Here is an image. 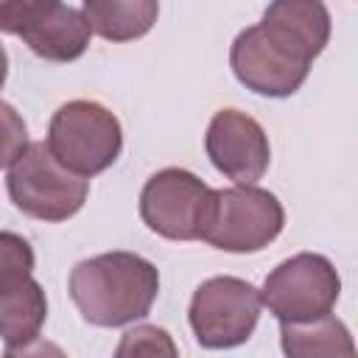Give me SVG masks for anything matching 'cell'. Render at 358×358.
I'll return each instance as SVG.
<instances>
[{"label": "cell", "mask_w": 358, "mask_h": 358, "mask_svg": "<svg viewBox=\"0 0 358 358\" xmlns=\"http://www.w3.org/2000/svg\"><path fill=\"white\" fill-rule=\"evenodd\" d=\"M330 39V14L316 0H280L241 31L229 50L238 81L268 98L294 95Z\"/></svg>", "instance_id": "1"}, {"label": "cell", "mask_w": 358, "mask_h": 358, "mask_svg": "<svg viewBox=\"0 0 358 358\" xmlns=\"http://www.w3.org/2000/svg\"><path fill=\"white\" fill-rule=\"evenodd\" d=\"M157 291L154 263L131 252H106L70 271V296L81 316L98 327H120L148 316Z\"/></svg>", "instance_id": "2"}, {"label": "cell", "mask_w": 358, "mask_h": 358, "mask_svg": "<svg viewBox=\"0 0 358 358\" xmlns=\"http://www.w3.org/2000/svg\"><path fill=\"white\" fill-rule=\"evenodd\" d=\"M45 145L70 173L90 179L117 159L123 131L106 106L95 101H70L53 112Z\"/></svg>", "instance_id": "3"}, {"label": "cell", "mask_w": 358, "mask_h": 358, "mask_svg": "<svg viewBox=\"0 0 358 358\" xmlns=\"http://www.w3.org/2000/svg\"><path fill=\"white\" fill-rule=\"evenodd\" d=\"M8 196L31 218L64 221L76 215L87 201V179L70 173L45 143H28V148L8 165Z\"/></svg>", "instance_id": "4"}, {"label": "cell", "mask_w": 358, "mask_h": 358, "mask_svg": "<svg viewBox=\"0 0 358 358\" xmlns=\"http://www.w3.org/2000/svg\"><path fill=\"white\" fill-rule=\"evenodd\" d=\"M282 224L285 213L274 193L235 185L213 190L201 241L224 252H260L282 232Z\"/></svg>", "instance_id": "5"}, {"label": "cell", "mask_w": 358, "mask_h": 358, "mask_svg": "<svg viewBox=\"0 0 358 358\" xmlns=\"http://www.w3.org/2000/svg\"><path fill=\"white\" fill-rule=\"evenodd\" d=\"M341 294V280L333 263L322 255L302 252L282 260L263 282L260 305L280 319V324H299L322 319L333 310Z\"/></svg>", "instance_id": "6"}, {"label": "cell", "mask_w": 358, "mask_h": 358, "mask_svg": "<svg viewBox=\"0 0 358 358\" xmlns=\"http://www.w3.org/2000/svg\"><path fill=\"white\" fill-rule=\"evenodd\" d=\"M260 316V291L238 277H213L201 282L190 299V327L207 350H229L243 344Z\"/></svg>", "instance_id": "7"}, {"label": "cell", "mask_w": 358, "mask_h": 358, "mask_svg": "<svg viewBox=\"0 0 358 358\" xmlns=\"http://www.w3.org/2000/svg\"><path fill=\"white\" fill-rule=\"evenodd\" d=\"M0 31L22 36V42L48 62L78 59L92 36L81 8L53 0H0Z\"/></svg>", "instance_id": "8"}, {"label": "cell", "mask_w": 358, "mask_h": 358, "mask_svg": "<svg viewBox=\"0 0 358 358\" xmlns=\"http://www.w3.org/2000/svg\"><path fill=\"white\" fill-rule=\"evenodd\" d=\"M213 187L182 168L154 173L140 193V215L148 229L171 241H196L210 215Z\"/></svg>", "instance_id": "9"}, {"label": "cell", "mask_w": 358, "mask_h": 358, "mask_svg": "<svg viewBox=\"0 0 358 358\" xmlns=\"http://www.w3.org/2000/svg\"><path fill=\"white\" fill-rule=\"evenodd\" d=\"M204 145L213 165L241 187L255 185L271 159L263 126L238 109H221L213 115Z\"/></svg>", "instance_id": "10"}, {"label": "cell", "mask_w": 358, "mask_h": 358, "mask_svg": "<svg viewBox=\"0 0 358 358\" xmlns=\"http://www.w3.org/2000/svg\"><path fill=\"white\" fill-rule=\"evenodd\" d=\"M280 344L285 358H355L350 330L333 313L280 327Z\"/></svg>", "instance_id": "11"}, {"label": "cell", "mask_w": 358, "mask_h": 358, "mask_svg": "<svg viewBox=\"0 0 358 358\" xmlns=\"http://www.w3.org/2000/svg\"><path fill=\"white\" fill-rule=\"evenodd\" d=\"M81 14L103 39L129 42L143 36L157 22L159 6L154 0H87Z\"/></svg>", "instance_id": "12"}, {"label": "cell", "mask_w": 358, "mask_h": 358, "mask_svg": "<svg viewBox=\"0 0 358 358\" xmlns=\"http://www.w3.org/2000/svg\"><path fill=\"white\" fill-rule=\"evenodd\" d=\"M45 316L48 302L36 280H28L11 291H0V336L8 347L39 338Z\"/></svg>", "instance_id": "13"}, {"label": "cell", "mask_w": 358, "mask_h": 358, "mask_svg": "<svg viewBox=\"0 0 358 358\" xmlns=\"http://www.w3.org/2000/svg\"><path fill=\"white\" fill-rule=\"evenodd\" d=\"M115 358H179V352L168 330L157 324H140L123 333Z\"/></svg>", "instance_id": "14"}, {"label": "cell", "mask_w": 358, "mask_h": 358, "mask_svg": "<svg viewBox=\"0 0 358 358\" xmlns=\"http://www.w3.org/2000/svg\"><path fill=\"white\" fill-rule=\"evenodd\" d=\"M34 249L22 235L0 232V291H11L31 280Z\"/></svg>", "instance_id": "15"}, {"label": "cell", "mask_w": 358, "mask_h": 358, "mask_svg": "<svg viewBox=\"0 0 358 358\" xmlns=\"http://www.w3.org/2000/svg\"><path fill=\"white\" fill-rule=\"evenodd\" d=\"M25 148H28V129L20 112L11 103L0 101V168L11 165Z\"/></svg>", "instance_id": "16"}, {"label": "cell", "mask_w": 358, "mask_h": 358, "mask_svg": "<svg viewBox=\"0 0 358 358\" xmlns=\"http://www.w3.org/2000/svg\"><path fill=\"white\" fill-rule=\"evenodd\" d=\"M3 358H67V352L48 338H34V341L8 347Z\"/></svg>", "instance_id": "17"}, {"label": "cell", "mask_w": 358, "mask_h": 358, "mask_svg": "<svg viewBox=\"0 0 358 358\" xmlns=\"http://www.w3.org/2000/svg\"><path fill=\"white\" fill-rule=\"evenodd\" d=\"M6 73H8V56H6V50H3V45H0V87H3V81H6Z\"/></svg>", "instance_id": "18"}]
</instances>
